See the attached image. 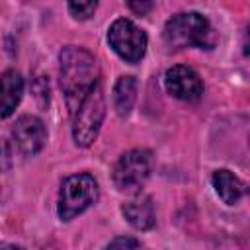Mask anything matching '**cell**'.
<instances>
[{
	"label": "cell",
	"instance_id": "obj_1",
	"mask_svg": "<svg viewBox=\"0 0 250 250\" xmlns=\"http://www.w3.org/2000/svg\"><path fill=\"white\" fill-rule=\"evenodd\" d=\"M94 55L82 47L68 45L59 55V84L64 94L68 113L72 115L86 94L100 82Z\"/></svg>",
	"mask_w": 250,
	"mask_h": 250
},
{
	"label": "cell",
	"instance_id": "obj_2",
	"mask_svg": "<svg viewBox=\"0 0 250 250\" xmlns=\"http://www.w3.org/2000/svg\"><path fill=\"white\" fill-rule=\"evenodd\" d=\"M162 37L164 43L172 49H186V47L211 49L215 43L211 23L199 12H184L172 16L164 23Z\"/></svg>",
	"mask_w": 250,
	"mask_h": 250
},
{
	"label": "cell",
	"instance_id": "obj_3",
	"mask_svg": "<svg viewBox=\"0 0 250 250\" xmlns=\"http://www.w3.org/2000/svg\"><path fill=\"white\" fill-rule=\"evenodd\" d=\"M72 117V139L78 146H90L102 129L105 117V98L100 82L86 94Z\"/></svg>",
	"mask_w": 250,
	"mask_h": 250
},
{
	"label": "cell",
	"instance_id": "obj_4",
	"mask_svg": "<svg viewBox=\"0 0 250 250\" xmlns=\"http://www.w3.org/2000/svg\"><path fill=\"white\" fill-rule=\"evenodd\" d=\"M98 199V182L90 174L68 176L61 184L59 191V217L61 221H72Z\"/></svg>",
	"mask_w": 250,
	"mask_h": 250
},
{
	"label": "cell",
	"instance_id": "obj_5",
	"mask_svg": "<svg viewBox=\"0 0 250 250\" xmlns=\"http://www.w3.org/2000/svg\"><path fill=\"white\" fill-rule=\"evenodd\" d=\"M109 47L127 62H139L146 53V33L131 20L119 18L107 29Z\"/></svg>",
	"mask_w": 250,
	"mask_h": 250
},
{
	"label": "cell",
	"instance_id": "obj_6",
	"mask_svg": "<svg viewBox=\"0 0 250 250\" xmlns=\"http://www.w3.org/2000/svg\"><path fill=\"white\" fill-rule=\"evenodd\" d=\"M152 170V154L143 148L121 154L113 168V184L121 191H137Z\"/></svg>",
	"mask_w": 250,
	"mask_h": 250
},
{
	"label": "cell",
	"instance_id": "obj_7",
	"mask_svg": "<svg viewBox=\"0 0 250 250\" xmlns=\"http://www.w3.org/2000/svg\"><path fill=\"white\" fill-rule=\"evenodd\" d=\"M164 86L168 94L182 102H197L203 96V82L199 74L186 64H176L168 68L164 74Z\"/></svg>",
	"mask_w": 250,
	"mask_h": 250
},
{
	"label": "cell",
	"instance_id": "obj_8",
	"mask_svg": "<svg viewBox=\"0 0 250 250\" xmlns=\"http://www.w3.org/2000/svg\"><path fill=\"white\" fill-rule=\"evenodd\" d=\"M12 139L23 156H33L43 148L47 141V129L39 117L21 115L12 127Z\"/></svg>",
	"mask_w": 250,
	"mask_h": 250
},
{
	"label": "cell",
	"instance_id": "obj_9",
	"mask_svg": "<svg viewBox=\"0 0 250 250\" xmlns=\"http://www.w3.org/2000/svg\"><path fill=\"white\" fill-rule=\"evenodd\" d=\"M23 96V78L18 70H6L0 76V117H10Z\"/></svg>",
	"mask_w": 250,
	"mask_h": 250
},
{
	"label": "cell",
	"instance_id": "obj_10",
	"mask_svg": "<svg viewBox=\"0 0 250 250\" xmlns=\"http://www.w3.org/2000/svg\"><path fill=\"white\" fill-rule=\"evenodd\" d=\"M121 211H123L125 219L139 230H148L156 223L154 205L148 195H137V197L129 199L127 203H123Z\"/></svg>",
	"mask_w": 250,
	"mask_h": 250
},
{
	"label": "cell",
	"instance_id": "obj_11",
	"mask_svg": "<svg viewBox=\"0 0 250 250\" xmlns=\"http://www.w3.org/2000/svg\"><path fill=\"white\" fill-rule=\"evenodd\" d=\"M211 184H213L217 195H219L227 205L238 203V201L242 199L244 191H246L244 182H242L238 176H234L232 172H229V170H217V172H213Z\"/></svg>",
	"mask_w": 250,
	"mask_h": 250
},
{
	"label": "cell",
	"instance_id": "obj_12",
	"mask_svg": "<svg viewBox=\"0 0 250 250\" xmlns=\"http://www.w3.org/2000/svg\"><path fill=\"white\" fill-rule=\"evenodd\" d=\"M137 100V80L135 76H119L113 86V107L123 117L129 115Z\"/></svg>",
	"mask_w": 250,
	"mask_h": 250
},
{
	"label": "cell",
	"instance_id": "obj_13",
	"mask_svg": "<svg viewBox=\"0 0 250 250\" xmlns=\"http://www.w3.org/2000/svg\"><path fill=\"white\" fill-rule=\"evenodd\" d=\"M98 0H68V10L76 20H88L90 16H94Z\"/></svg>",
	"mask_w": 250,
	"mask_h": 250
},
{
	"label": "cell",
	"instance_id": "obj_14",
	"mask_svg": "<svg viewBox=\"0 0 250 250\" xmlns=\"http://www.w3.org/2000/svg\"><path fill=\"white\" fill-rule=\"evenodd\" d=\"M10 166H12V150H10V145L0 139V174L8 172Z\"/></svg>",
	"mask_w": 250,
	"mask_h": 250
},
{
	"label": "cell",
	"instance_id": "obj_15",
	"mask_svg": "<svg viewBox=\"0 0 250 250\" xmlns=\"http://www.w3.org/2000/svg\"><path fill=\"white\" fill-rule=\"evenodd\" d=\"M131 12L139 14V16H146L152 8H154V0H127Z\"/></svg>",
	"mask_w": 250,
	"mask_h": 250
},
{
	"label": "cell",
	"instance_id": "obj_16",
	"mask_svg": "<svg viewBox=\"0 0 250 250\" xmlns=\"http://www.w3.org/2000/svg\"><path fill=\"white\" fill-rule=\"evenodd\" d=\"M119 246H125V248H137V246H141V242L135 240V238L119 236V238H113V240L107 244V248H119Z\"/></svg>",
	"mask_w": 250,
	"mask_h": 250
}]
</instances>
